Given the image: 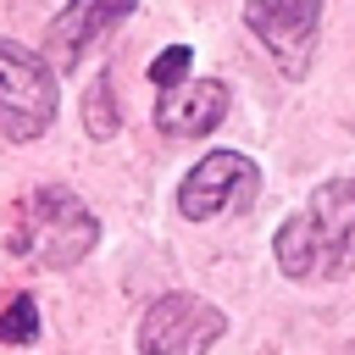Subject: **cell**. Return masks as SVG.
I'll return each instance as SVG.
<instances>
[{
  "mask_svg": "<svg viewBox=\"0 0 355 355\" xmlns=\"http://www.w3.org/2000/svg\"><path fill=\"white\" fill-rule=\"evenodd\" d=\"M277 266L294 283L311 277H344L355 266V183L333 178L311 194L305 211H294L272 239Z\"/></svg>",
  "mask_w": 355,
  "mask_h": 355,
  "instance_id": "1",
  "label": "cell"
},
{
  "mask_svg": "<svg viewBox=\"0 0 355 355\" xmlns=\"http://www.w3.org/2000/svg\"><path fill=\"white\" fill-rule=\"evenodd\" d=\"M94 239H100L94 211H89L72 189H61V183L28 189V194L17 200L11 233H6L11 255L33 261V266H55V272H61V266H78V261L94 250Z\"/></svg>",
  "mask_w": 355,
  "mask_h": 355,
  "instance_id": "2",
  "label": "cell"
},
{
  "mask_svg": "<svg viewBox=\"0 0 355 355\" xmlns=\"http://www.w3.org/2000/svg\"><path fill=\"white\" fill-rule=\"evenodd\" d=\"M55 72L44 67V55L0 39V133L11 144H28L55 122Z\"/></svg>",
  "mask_w": 355,
  "mask_h": 355,
  "instance_id": "3",
  "label": "cell"
},
{
  "mask_svg": "<svg viewBox=\"0 0 355 355\" xmlns=\"http://www.w3.org/2000/svg\"><path fill=\"white\" fill-rule=\"evenodd\" d=\"M227 316L200 294H161L139 316V355H205L222 338Z\"/></svg>",
  "mask_w": 355,
  "mask_h": 355,
  "instance_id": "4",
  "label": "cell"
},
{
  "mask_svg": "<svg viewBox=\"0 0 355 355\" xmlns=\"http://www.w3.org/2000/svg\"><path fill=\"white\" fill-rule=\"evenodd\" d=\"M322 0H244V28L266 44L283 78H305L316 55Z\"/></svg>",
  "mask_w": 355,
  "mask_h": 355,
  "instance_id": "5",
  "label": "cell"
},
{
  "mask_svg": "<svg viewBox=\"0 0 355 355\" xmlns=\"http://www.w3.org/2000/svg\"><path fill=\"white\" fill-rule=\"evenodd\" d=\"M255 189H261L255 161L239 155V150H216V155H205V161L183 178V189H178V216H183V222L233 216V211H244V205L255 200Z\"/></svg>",
  "mask_w": 355,
  "mask_h": 355,
  "instance_id": "6",
  "label": "cell"
},
{
  "mask_svg": "<svg viewBox=\"0 0 355 355\" xmlns=\"http://www.w3.org/2000/svg\"><path fill=\"white\" fill-rule=\"evenodd\" d=\"M133 6H139V0H67V6L44 22V55H50L61 72H72L89 44H100L122 17H133Z\"/></svg>",
  "mask_w": 355,
  "mask_h": 355,
  "instance_id": "7",
  "label": "cell"
},
{
  "mask_svg": "<svg viewBox=\"0 0 355 355\" xmlns=\"http://www.w3.org/2000/svg\"><path fill=\"white\" fill-rule=\"evenodd\" d=\"M227 116V83L222 78H189L178 89H161L155 100V128L172 139H205Z\"/></svg>",
  "mask_w": 355,
  "mask_h": 355,
  "instance_id": "8",
  "label": "cell"
},
{
  "mask_svg": "<svg viewBox=\"0 0 355 355\" xmlns=\"http://www.w3.org/2000/svg\"><path fill=\"white\" fill-rule=\"evenodd\" d=\"M83 128H89V139H116V100H111V72L100 67L94 72V83H89V94H83Z\"/></svg>",
  "mask_w": 355,
  "mask_h": 355,
  "instance_id": "9",
  "label": "cell"
},
{
  "mask_svg": "<svg viewBox=\"0 0 355 355\" xmlns=\"http://www.w3.org/2000/svg\"><path fill=\"white\" fill-rule=\"evenodd\" d=\"M39 333V305L28 294H17L6 311H0V344H28Z\"/></svg>",
  "mask_w": 355,
  "mask_h": 355,
  "instance_id": "10",
  "label": "cell"
},
{
  "mask_svg": "<svg viewBox=\"0 0 355 355\" xmlns=\"http://www.w3.org/2000/svg\"><path fill=\"white\" fill-rule=\"evenodd\" d=\"M189 67H194V50H189V44H166V50L150 61V83L178 89V83H189Z\"/></svg>",
  "mask_w": 355,
  "mask_h": 355,
  "instance_id": "11",
  "label": "cell"
}]
</instances>
